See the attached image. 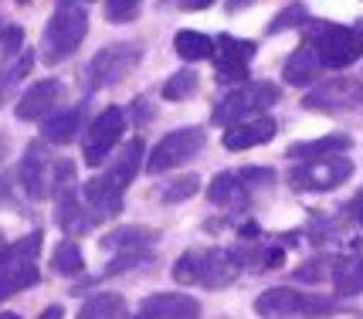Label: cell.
<instances>
[{"instance_id": "obj_41", "label": "cell", "mask_w": 363, "mask_h": 319, "mask_svg": "<svg viewBox=\"0 0 363 319\" xmlns=\"http://www.w3.org/2000/svg\"><path fill=\"white\" fill-rule=\"evenodd\" d=\"M21 4H28V0H21Z\"/></svg>"}, {"instance_id": "obj_35", "label": "cell", "mask_w": 363, "mask_h": 319, "mask_svg": "<svg viewBox=\"0 0 363 319\" xmlns=\"http://www.w3.org/2000/svg\"><path fill=\"white\" fill-rule=\"evenodd\" d=\"M350 218H353V221H357V224L363 228V191L357 194L353 201H350Z\"/></svg>"}, {"instance_id": "obj_4", "label": "cell", "mask_w": 363, "mask_h": 319, "mask_svg": "<svg viewBox=\"0 0 363 319\" xmlns=\"http://www.w3.org/2000/svg\"><path fill=\"white\" fill-rule=\"evenodd\" d=\"M41 231L24 235L14 245H4L0 248V299L17 296L24 289H31L41 282V272H38V252H41Z\"/></svg>"}, {"instance_id": "obj_21", "label": "cell", "mask_w": 363, "mask_h": 319, "mask_svg": "<svg viewBox=\"0 0 363 319\" xmlns=\"http://www.w3.org/2000/svg\"><path fill=\"white\" fill-rule=\"evenodd\" d=\"M353 140L347 133H333V136H323V140H306V143H292L289 146V157L306 163V160H323V157H340L347 153Z\"/></svg>"}, {"instance_id": "obj_14", "label": "cell", "mask_w": 363, "mask_h": 319, "mask_svg": "<svg viewBox=\"0 0 363 319\" xmlns=\"http://www.w3.org/2000/svg\"><path fill=\"white\" fill-rule=\"evenodd\" d=\"M255 41L245 38H231L221 34L214 38V68H218V82L224 85H245L248 82V65L255 58Z\"/></svg>"}, {"instance_id": "obj_17", "label": "cell", "mask_w": 363, "mask_h": 319, "mask_svg": "<svg viewBox=\"0 0 363 319\" xmlns=\"http://www.w3.org/2000/svg\"><path fill=\"white\" fill-rule=\"evenodd\" d=\"M201 316V303L194 296H184V292H160V296H150L136 306V313L126 319H197Z\"/></svg>"}, {"instance_id": "obj_34", "label": "cell", "mask_w": 363, "mask_h": 319, "mask_svg": "<svg viewBox=\"0 0 363 319\" xmlns=\"http://www.w3.org/2000/svg\"><path fill=\"white\" fill-rule=\"evenodd\" d=\"M326 265H330L326 258H313V262H306L302 269H296V279H299V282H323V279H326Z\"/></svg>"}, {"instance_id": "obj_11", "label": "cell", "mask_w": 363, "mask_h": 319, "mask_svg": "<svg viewBox=\"0 0 363 319\" xmlns=\"http://www.w3.org/2000/svg\"><path fill=\"white\" fill-rule=\"evenodd\" d=\"M204 146H207V133L201 126L174 129V133H167V136L150 150L146 170H150V174H167V170H174V167H180V163L194 160Z\"/></svg>"}, {"instance_id": "obj_6", "label": "cell", "mask_w": 363, "mask_h": 319, "mask_svg": "<svg viewBox=\"0 0 363 319\" xmlns=\"http://www.w3.org/2000/svg\"><path fill=\"white\" fill-rule=\"evenodd\" d=\"M89 34V14L75 7V4H62L45 28V41H41V58L48 65L65 62L68 55H75L79 45Z\"/></svg>"}, {"instance_id": "obj_23", "label": "cell", "mask_w": 363, "mask_h": 319, "mask_svg": "<svg viewBox=\"0 0 363 319\" xmlns=\"http://www.w3.org/2000/svg\"><path fill=\"white\" fill-rule=\"evenodd\" d=\"M333 286L340 296H360L363 292V258H340L333 262Z\"/></svg>"}, {"instance_id": "obj_3", "label": "cell", "mask_w": 363, "mask_h": 319, "mask_svg": "<svg viewBox=\"0 0 363 319\" xmlns=\"http://www.w3.org/2000/svg\"><path fill=\"white\" fill-rule=\"evenodd\" d=\"M306 41L316 48L323 68H350L363 58V21L360 24H330V21H313L306 28Z\"/></svg>"}, {"instance_id": "obj_26", "label": "cell", "mask_w": 363, "mask_h": 319, "mask_svg": "<svg viewBox=\"0 0 363 319\" xmlns=\"http://www.w3.org/2000/svg\"><path fill=\"white\" fill-rule=\"evenodd\" d=\"M31 65H34V51L31 48H24L14 62L0 65V106L7 102V96H11V92H14V85H21V82H24V75H31Z\"/></svg>"}, {"instance_id": "obj_16", "label": "cell", "mask_w": 363, "mask_h": 319, "mask_svg": "<svg viewBox=\"0 0 363 319\" xmlns=\"http://www.w3.org/2000/svg\"><path fill=\"white\" fill-rule=\"evenodd\" d=\"M65 99V85L58 79H41L34 82L24 96L17 99V119L24 123H38V119H51V112L58 109V102Z\"/></svg>"}, {"instance_id": "obj_36", "label": "cell", "mask_w": 363, "mask_h": 319, "mask_svg": "<svg viewBox=\"0 0 363 319\" xmlns=\"http://www.w3.org/2000/svg\"><path fill=\"white\" fill-rule=\"evenodd\" d=\"M211 4H214V0H180V7H184V11H207Z\"/></svg>"}, {"instance_id": "obj_5", "label": "cell", "mask_w": 363, "mask_h": 319, "mask_svg": "<svg viewBox=\"0 0 363 319\" xmlns=\"http://www.w3.org/2000/svg\"><path fill=\"white\" fill-rule=\"evenodd\" d=\"M272 174L269 167H245V170H224L211 180L207 187V201L218 204V208H228V211H245L252 204V197L258 191L272 187Z\"/></svg>"}, {"instance_id": "obj_33", "label": "cell", "mask_w": 363, "mask_h": 319, "mask_svg": "<svg viewBox=\"0 0 363 319\" xmlns=\"http://www.w3.org/2000/svg\"><path fill=\"white\" fill-rule=\"evenodd\" d=\"M21 51H24V31H21L17 24L4 28V34H0V65L14 62Z\"/></svg>"}, {"instance_id": "obj_1", "label": "cell", "mask_w": 363, "mask_h": 319, "mask_svg": "<svg viewBox=\"0 0 363 319\" xmlns=\"http://www.w3.org/2000/svg\"><path fill=\"white\" fill-rule=\"evenodd\" d=\"M143 163H146V146H143V140H129V143H123V150H119L116 157H109L106 170L85 184L82 197H85V208L92 214V224L112 221V218L123 211V197H126L129 184L136 180Z\"/></svg>"}, {"instance_id": "obj_25", "label": "cell", "mask_w": 363, "mask_h": 319, "mask_svg": "<svg viewBox=\"0 0 363 319\" xmlns=\"http://www.w3.org/2000/svg\"><path fill=\"white\" fill-rule=\"evenodd\" d=\"M75 319H126V303L116 292H99L82 306Z\"/></svg>"}, {"instance_id": "obj_18", "label": "cell", "mask_w": 363, "mask_h": 319, "mask_svg": "<svg viewBox=\"0 0 363 319\" xmlns=\"http://www.w3.org/2000/svg\"><path fill=\"white\" fill-rule=\"evenodd\" d=\"M279 133V123L269 119V116H258V119H245V123H235V126L224 129V150L231 153H241V150H255V146H265L269 140H275Z\"/></svg>"}, {"instance_id": "obj_31", "label": "cell", "mask_w": 363, "mask_h": 319, "mask_svg": "<svg viewBox=\"0 0 363 319\" xmlns=\"http://www.w3.org/2000/svg\"><path fill=\"white\" fill-rule=\"evenodd\" d=\"M197 191H201V177L187 174V177H177L174 184H167L160 197H163V204H180V201H190Z\"/></svg>"}, {"instance_id": "obj_30", "label": "cell", "mask_w": 363, "mask_h": 319, "mask_svg": "<svg viewBox=\"0 0 363 319\" xmlns=\"http://www.w3.org/2000/svg\"><path fill=\"white\" fill-rule=\"evenodd\" d=\"M306 21H309L306 4H302V0H292L285 11H279V14H275V21L269 24V34H282V31H289V28H302Z\"/></svg>"}, {"instance_id": "obj_13", "label": "cell", "mask_w": 363, "mask_h": 319, "mask_svg": "<svg viewBox=\"0 0 363 319\" xmlns=\"http://www.w3.org/2000/svg\"><path fill=\"white\" fill-rule=\"evenodd\" d=\"M302 106H306L309 112H326V116L357 112V109H363V82L350 79V75L326 79V82H319L316 89L302 99Z\"/></svg>"}, {"instance_id": "obj_39", "label": "cell", "mask_w": 363, "mask_h": 319, "mask_svg": "<svg viewBox=\"0 0 363 319\" xmlns=\"http://www.w3.org/2000/svg\"><path fill=\"white\" fill-rule=\"evenodd\" d=\"M7 157V133H0V160Z\"/></svg>"}, {"instance_id": "obj_29", "label": "cell", "mask_w": 363, "mask_h": 319, "mask_svg": "<svg viewBox=\"0 0 363 319\" xmlns=\"http://www.w3.org/2000/svg\"><path fill=\"white\" fill-rule=\"evenodd\" d=\"M194 92H197V75L190 68H180L163 82V99H170V102H180V99L194 96Z\"/></svg>"}, {"instance_id": "obj_15", "label": "cell", "mask_w": 363, "mask_h": 319, "mask_svg": "<svg viewBox=\"0 0 363 319\" xmlns=\"http://www.w3.org/2000/svg\"><path fill=\"white\" fill-rule=\"evenodd\" d=\"M55 167H58V160L48 157V150L41 143H31L24 160L17 163V184H21V191L28 194L31 201L48 197V194L55 191Z\"/></svg>"}, {"instance_id": "obj_9", "label": "cell", "mask_w": 363, "mask_h": 319, "mask_svg": "<svg viewBox=\"0 0 363 319\" xmlns=\"http://www.w3.org/2000/svg\"><path fill=\"white\" fill-rule=\"evenodd\" d=\"M143 62V48L136 41L129 45H106L102 51H95L92 62L85 65V89H109L116 82H123L133 75Z\"/></svg>"}, {"instance_id": "obj_12", "label": "cell", "mask_w": 363, "mask_h": 319, "mask_svg": "<svg viewBox=\"0 0 363 319\" xmlns=\"http://www.w3.org/2000/svg\"><path fill=\"white\" fill-rule=\"evenodd\" d=\"M123 129H126V112L119 106H109L95 116L89 129H85V140H82V157L89 167H102L109 163L116 143L123 140Z\"/></svg>"}, {"instance_id": "obj_7", "label": "cell", "mask_w": 363, "mask_h": 319, "mask_svg": "<svg viewBox=\"0 0 363 319\" xmlns=\"http://www.w3.org/2000/svg\"><path fill=\"white\" fill-rule=\"evenodd\" d=\"M275 102H279V85H272V82H245V85H235L218 102L214 123L235 126V123H245V119H258Z\"/></svg>"}, {"instance_id": "obj_38", "label": "cell", "mask_w": 363, "mask_h": 319, "mask_svg": "<svg viewBox=\"0 0 363 319\" xmlns=\"http://www.w3.org/2000/svg\"><path fill=\"white\" fill-rule=\"evenodd\" d=\"M38 319H65V309H62V306H48Z\"/></svg>"}, {"instance_id": "obj_24", "label": "cell", "mask_w": 363, "mask_h": 319, "mask_svg": "<svg viewBox=\"0 0 363 319\" xmlns=\"http://www.w3.org/2000/svg\"><path fill=\"white\" fill-rule=\"evenodd\" d=\"M174 51L184 62H204V58H214V38H207L201 31H177Z\"/></svg>"}, {"instance_id": "obj_22", "label": "cell", "mask_w": 363, "mask_h": 319, "mask_svg": "<svg viewBox=\"0 0 363 319\" xmlns=\"http://www.w3.org/2000/svg\"><path fill=\"white\" fill-rule=\"evenodd\" d=\"M79 129H82V106H72V109H62L58 116L45 119L41 136H45V143L65 146V143H72V140L79 136Z\"/></svg>"}, {"instance_id": "obj_8", "label": "cell", "mask_w": 363, "mask_h": 319, "mask_svg": "<svg viewBox=\"0 0 363 319\" xmlns=\"http://www.w3.org/2000/svg\"><path fill=\"white\" fill-rule=\"evenodd\" d=\"M336 303L323 299V296H309V292H296V289H265L255 299V313L262 319H309V316H326L333 313Z\"/></svg>"}, {"instance_id": "obj_37", "label": "cell", "mask_w": 363, "mask_h": 319, "mask_svg": "<svg viewBox=\"0 0 363 319\" xmlns=\"http://www.w3.org/2000/svg\"><path fill=\"white\" fill-rule=\"evenodd\" d=\"M255 0H228L224 7H228V14H238V11H245V7H252Z\"/></svg>"}, {"instance_id": "obj_10", "label": "cell", "mask_w": 363, "mask_h": 319, "mask_svg": "<svg viewBox=\"0 0 363 319\" xmlns=\"http://www.w3.org/2000/svg\"><path fill=\"white\" fill-rule=\"evenodd\" d=\"M353 177V160L350 157H323V160H306L289 170V187L306 194H323L333 191L340 184H347Z\"/></svg>"}, {"instance_id": "obj_20", "label": "cell", "mask_w": 363, "mask_h": 319, "mask_svg": "<svg viewBox=\"0 0 363 319\" xmlns=\"http://www.w3.org/2000/svg\"><path fill=\"white\" fill-rule=\"evenodd\" d=\"M319 72H323V62H319L316 48L309 45V41H302L299 48L289 55V62H285L282 75L289 85H313L319 79Z\"/></svg>"}, {"instance_id": "obj_19", "label": "cell", "mask_w": 363, "mask_h": 319, "mask_svg": "<svg viewBox=\"0 0 363 319\" xmlns=\"http://www.w3.org/2000/svg\"><path fill=\"white\" fill-rule=\"evenodd\" d=\"M55 204H58L55 221H58V228H62L68 238H75V235H82V231L92 228V214H89V208H85V197L75 191V184H68V187H62V191H55Z\"/></svg>"}, {"instance_id": "obj_2", "label": "cell", "mask_w": 363, "mask_h": 319, "mask_svg": "<svg viewBox=\"0 0 363 319\" xmlns=\"http://www.w3.org/2000/svg\"><path fill=\"white\" fill-rule=\"evenodd\" d=\"M245 269V255L231 248H190L177 258L174 282L197 289H228Z\"/></svg>"}, {"instance_id": "obj_40", "label": "cell", "mask_w": 363, "mask_h": 319, "mask_svg": "<svg viewBox=\"0 0 363 319\" xmlns=\"http://www.w3.org/2000/svg\"><path fill=\"white\" fill-rule=\"evenodd\" d=\"M0 319H21L17 313H0Z\"/></svg>"}, {"instance_id": "obj_32", "label": "cell", "mask_w": 363, "mask_h": 319, "mask_svg": "<svg viewBox=\"0 0 363 319\" xmlns=\"http://www.w3.org/2000/svg\"><path fill=\"white\" fill-rule=\"evenodd\" d=\"M143 11V0H106V21L109 24H129Z\"/></svg>"}, {"instance_id": "obj_28", "label": "cell", "mask_w": 363, "mask_h": 319, "mask_svg": "<svg viewBox=\"0 0 363 319\" xmlns=\"http://www.w3.org/2000/svg\"><path fill=\"white\" fill-rule=\"evenodd\" d=\"M157 241V231H146L140 224H129V228H119V231H109L102 238V248H119V252H129V248H150Z\"/></svg>"}, {"instance_id": "obj_27", "label": "cell", "mask_w": 363, "mask_h": 319, "mask_svg": "<svg viewBox=\"0 0 363 319\" xmlns=\"http://www.w3.org/2000/svg\"><path fill=\"white\" fill-rule=\"evenodd\" d=\"M51 269L58 272V275H68V279H79L82 272H85V255H82L79 241L65 238L55 252H51Z\"/></svg>"}]
</instances>
